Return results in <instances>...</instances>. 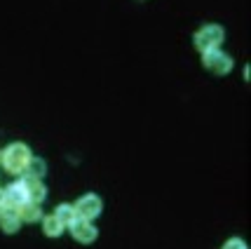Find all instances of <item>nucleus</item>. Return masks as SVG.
Segmentation results:
<instances>
[{"mask_svg": "<svg viewBox=\"0 0 251 249\" xmlns=\"http://www.w3.org/2000/svg\"><path fill=\"white\" fill-rule=\"evenodd\" d=\"M223 38H226L223 26H219V24H204V26L195 33V47L200 52L219 50L221 43H223Z\"/></svg>", "mask_w": 251, "mask_h": 249, "instance_id": "nucleus-2", "label": "nucleus"}, {"mask_svg": "<svg viewBox=\"0 0 251 249\" xmlns=\"http://www.w3.org/2000/svg\"><path fill=\"white\" fill-rule=\"evenodd\" d=\"M221 249H247V245H244V240H240V238H230Z\"/></svg>", "mask_w": 251, "mask_h": 249, "instance_id": "nucleus-13", "label": "nucleus"}, {"mask_svg": "<svg viewBox=\"0 0 251 249\" xmlns=\"http://www.w3.org/2000/svg\"><path fill=\"white\" fill-rule=\"evenodd\" d=\"M54 217L59 219L64 226H71V223L77 219L75 207H73V205H59V207H56V212H54Z\"/></svg>", "mask_w": 251, "mask_h": 249, "instance_id": "nucleus-12", "label": "nucleus"}, {"mask_svg": "<svg viewBox=\"0 0 251 249\" xmlns=\"http://www.w3.org/2000/svg\"><path fill=\"white\" fill-rule=\"evenodd\" d=\"M31 158L33 153L26 143H10L5 151L0 153V163H2V167L10 174H24Z\"/></svg>", "mask_w": 251, "mask_h": 249, "instance_id": "nucleus-1", "label": "nucleus"}, {"mask_svg": "<svg viewBox=\"0 0 251 249\" xmlns=\"http://www.w3.org/2000/svg\"><path fill=\"white\" fill-rule=\"evenodd\" d=\"M202 64L207 71L216 73V76H226L232 71V59H230L223 50H209V52H202Z\"/></svg>", "mask_w": 251, "mask_h": 249, "instance_id": "nucleus-3", "label": "nucleus"}, {"mask_svg": "<svg viewBox=\"0 0 251 249\" xmlns=\"http://www.w3.org/2000/svg\"><path fill=\"white\" fill-rule=\"evenodd\" d=\"M40 221H43V230H45V235H47V238H59V235L64 233V228H66L64 223H61V221L54 217V214L43 217Z\"/></svg>", "mask_w": 251, "mask_h": 249, "instance_id": "nucleus-10", "label": "nucleus"}, {"mask_svg": "<svg viewBox=\"0 0 251 249\" xmlns=\"http://www.w3.org/2000/svg\"><path fill=\"white\" fill-rule=\"evenodd\" d=\"M68 228H71V235L75 238V242H82V245L94 242L99 235V230L94 228V223H92V221H85V219H75Z\"/></svg>", "mask_w": 251, "mask_h": 249, "instance_id": "nucleus-5", "label": "nucleus"}, {"mask_svg": "<svg viewBox=\"0 0 251 249\" xmlns=\"http://www.w3.org/2000/svg\"><path fill=\"white\" fill-rule=\"evenodd\" d=\"M0 228L5 233H17L22 228V217H19V209H12V207H2L0 209Z\"/></svg>", "mask_w": 251, "mask_h": 249, "instance_id": "nucleus-7", "label": "nucleus"}, {"mask_svg": "<svg viewBox=\"0 0 251 249\" xmlns=\"http://www.w3.org/2000/svg\"><path fill=\"white\" fill-rule=\"evenodd\" d=\"M5 207V191H0V209Z\"/></svg>", "mask_w": 251, "mask_h": 249, "instance_id": "nucleus-14", "label": "nucleus"}, {"mask_svg": "<svg viewBox=\"0 0 251 249\" xmlns=\"http://www.w3.org/2000/svg\"><path fill=\"white\" fill-rule=\"evenodd\" d=\"M24 186H26V193H28V200L40 205L45 197H47V188L40 179H31V176H24Z\"/></svg>", "mask_w": 251, "mask_h": 249, "instance_id": "nucleus-8", "label": "nucleus"}, {"mask_svg": "<svg viewBox=\"0 0 251 249\" xmlns=\"http://www.w3.org/2000/svg\"><path fill=\"white\" fill-rule=\"evenodd\" d=\"M19 217H22V221H26V223H35V221H40L43 219V209H40V205H35V202H26V205L19 207Z\"/></svg>", "mask_w": 251, "mask_h": 249, "instance_id": "nucleus-9", "label": "nucleus"}, {"mask_svg": "<svg viewBox=\"0 0 251 249\" xmlns=\"http://www.w3.org/2000/svg\"><path fill=\"white\" fill-rule=\"evenodd\" d=\"M26 202H28V193H26L24 181H14V184L7 186V191H5V207L19 209V207L26 205Z\"/></svg>", "mask_w": 251, "mask_h": 249, "instance_id": "nucleus-6", "label": "nucleus"}, {"mask_svg": "<svg viewBox=\"0 0 251 249\" xmlns=\"http://www.w3.org/2000/svg\"><path fill=\"white\" fill-rule=\"evenodd\" d=\"M75 214L77 219H85V221H92V219H97L101 214V209H103V202H101V197L97 193H87L82 195L80 200H77L75 205Z\"/></svg>", "mask_w": 251, "mask_h": 249, "instance_id": "nucleus-4", "label": "nucleus"}, {"mask_svg": "<svg viewBox=\"0 0 251 249\" xmlns=\"http://www.w3.org/2000/svg\"><path fill=\"white\" fill-rule=\"evenodd\" d=\"M45 172H47V165H45L43 158H31L28 165H26V169H24V174L31 176V179H43Z\"/></svg>", "mask_w": 251, "mask_h": 249, "instance_id": "nucleus-11", "label": "nucleus"}]
</instances>
